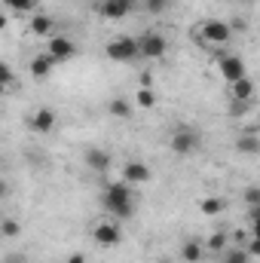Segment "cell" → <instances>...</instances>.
<instances>
[{"label":"cell","mask_w":260,"mask_h":263,"mask_svg":"<svg viewBox=\"0 0 260 263\" xmlns=\"http://www.w3.org/2000/svg\"><path fill=\"white\" fill-rule=\"evenodd\" d=\"M101 205H104V211L114 220H129V217H135V211H138V193H135V187H129L126 181H110L101 190Z\"/></svg>","instance_id":"obj_1"},{"label":"cell","mask_w":260,"mask_h":263,"mask_svg":"<svg viewBox=\"0 0 260 263\" xmlns=\"http://www.w3.org/2000/svg\"><path fill=\"white\" fill-rule=\"evenodd\" d=\"M169 147H172V153H175V156L187 159V156L199 153V147H202V132L196 129V126L181 123V126H175L172 135H169Z\"/></svg>","instance_id":"obj_2"},{"label":"cell","mask_w":260,"mask_h":263,"mask_svg":"<svg viewBox=\"0 0 260 263\" xmlns=\"http://www.w3.org/2000/svg\"><path fill=\"white\" fill-rule=\"evenodd\" d=\"M196 40L208 49H217V46H227L233 40V31L224 18H205L196 25Z\"/></svg>","instance_id":"obj_3"},{"label":"cell","mask_w":260,"mask_h":263,"mask_svg":"<svg viewBox=\"0 0 260 263\" xmlns=\"http://www.w3.org/2000/svg\"><path fill=\"white\" fill-rule=\"evenodd\" d=\"M135 43H138V59L159 62V59H165V52H169V40H165L162 31H144Z\"/></svg>","instance_id":"obj_4"},{"label":"cell","mask_w":260,"mask_h":263,"mask_svg":"<svg viewBox=\"0 0 260 263\" xmlns=\"http://www.w3.org/2000/svg\"><path fill=\"white\" fill-rule=\"evenodd\" d=\"M104 55L117 65H132V62H138V43H135V37H114L104 46Z\"/></svg>","instance_id":"obj_5"},{"label":"cell","mask_w":260,"mask_h":263,"mask_svg":"<svg viewBox=\"0 0 260 263\" xmlns=\"http://www.w3.org/2000/svg\"><path fill=\"white\" fill-rule=\"evenodd\" d=\"M46 55L55 65H65V62H70L77 55V43L70 37H65V34H52V37H46Z\"/></svg>","instance_id":"obj_6"},{"label":"cell","mask_w":260,"mask_h":263,"mask_svg":"<svg viewBox=\"0 0 260 263\" xmlns=\"http://www.w3.org/2000/svg\"><path fill=\"white\" fill-rule=\"evenodd\" d=\"M135 9H138V0H101L95 6V12L101 18H107V22H120V18H126Z\"/></svg>","instance_id":"obj_7"},{"label":"cell","mask_w":260,"mask_h":263,"mask_svg":"<svg viewBox=\"0 0 260 263\" xmlns=\"http://www.w3.org/2000/svg\"><path fill=\"white\" fill-rule=\"evenodd\" d=\"M92 239H95V245H101V248H117V245L123 242V230H120L117 220H101V223H95Z\"/></svg>","instance_id":"obj_8"},{"label":"cell","mask_w":260,"mask_h":263,"mask_svg":"<svg viewBox=\"0 0 260 263\" xmlns=\"http://www.w3.org/2000/svg\"><path fill=\"white\" fill-rule=\"evenodd\" d=\"M217 70H220V77L227 80V83H236V80H242V77H248V67L245 62L239 59V55H230V52H220L217 59Z\"/></svg>","instance_id":"obj_9"},{"label":"cell","mask_w":260,"mask_h":263,"mask_svg":"<svg viewBox=\"0 0 260 263\" xmlns=\"http://www.w3.org/2000/svg\"><path fill=\"white\" fill-rule=\"evenodd\" d=\"M83 162H86L89 172H95V175H107V172L114 168V153H107L104 147H89V150L83 153Z\"/></svg>","instance_id":"obj_10"},{"label":"cell","mask_w":260,"mask_h":263,"mask_svg":"<svg viewBox=\"0 0 260 263\" xmlns=\"http://www.w3.org/2000/svg\"><path fill=\"white\" fill-rule=\"evenodd\" d=\"M150 178H153V172H150V165L141 162V159H129V162L123 165V181H126L129 187H141V184H147Z\"/></svg>","instance_id":"obj_11"},{"label":"cell","mask_w":260,"mask_h":263,"mask_svg":"<svg viewBox=\"0 0 260 263\" xmlns=\"http://www.w3.org/2000/svg\"><path fill=\"white\" fill-rule=\"evenodd\" d=\"M55 123H59V117H55L52 107H37L34 117H31V132H37V135H49V132H55Z\"/></svg>","instance_id":"obj_12"},{"label":"cell","mask_w":260,"mask_h":263,"mask_svg":"<svg viewBox=\"0 0 260 263\" xmlns=\"http://www.w3.org/2000/svg\"><path fill=\"white\" fill-rule=\"evenodd\" d=\"M236 153H242V156H257L260 153V138H257V129L254 126H248V129L236 138Z\"/></svg>","instance_id":"obj_13"},{"label":"cell","mask_w":260,"mask_h":263,"mask_svg":"<svg viewBox=\"0 0 260 263\" xmlns=\"http://www.w3.org/2000/svg\"><path fill=\"white\" fill-rule=\"evenodd\" d=\"M230 98L233 101H254V80L242 77V80L230 83Z\"/></svg>","instance_id":"obj_14"},{"label":"cell","mask_w":260,"mask_h":263,"mask_svg":"<svg viewBox=\"0 0 260 263\" xmlns=\"http://www.w3.org/2000/svg\"><path fill=\"white\" fill-rule=\"evenodd\" d=\"M52 67H55V62L43 52V55L31 59V67H28V70H31V77H34V80H46V77L52 73Z\"/></svg>","instance_id":"obj_15"},{"label":"cell","mask_w":260,"mask_h":263,"mask_svg":"<svg viewBox=\"0 0 260 263\" xmlns=\"http://www.w3.org/2000/svg\"><path fill=\"white\" fill-rule=\"evenodd\" d=\"M254 257L242 248V245H227L224 251H220V263H251Z\"/></svg>","instance_id":"obj_16"},{"label":"cell","mask_w":260,"mask_h":263,"mask_svg":"<svg viewBox=\"0 0 260 263\" xmlns=\"http://www.w3.org/2000/svg\"><path fill=\"white\" fill-rule=\"evenodd\" d=\"M181 257H184L187 263H199L202 257H205V245L196 242V239H187V242L181 245Z\"/></svg>","instance_id":"obj_17"},{"label":"cell","mask_w":260,"mask_h":263,"mask_svg":"<svg viewBox=\"0 0 260 263\" xmlns=\"http://www.w3.org/2000/svg\"><path fill=\"white\" fill-rule=\"evenodd\" d=\"M31 34H37V37H52V34H55V22H52L49 15H34V18H31Z\"/></svg>","instance_id":"obj_18"},{"label":"cell","mask_w":260,"mask_h":263,"mask_svg":"<svg viewBox=\"0 0 260 263\" xmlns=\"http://www.w3.org/2000/svg\"><path fill=\"white\" fill-rule=\"evenodd\" d=\"M107 110H110V117H117V120H129L132 117V101H126V98H110Z\"/></svg>","instance_id":"obj_19"},{"label":"cell","mask_w":260,"mask_h":263,"mask_svg":"<svg viewBox=\"0 0 260 263\" xmlns=\"http://www.w3.org/2000/svg\"><path fill=\"white\" fill-rule=\"evenodd\" d=\"M227 245H230V239H227V233L220 230V233H214V236L205 242V254H220Z\"/></svg>","instance_id":"obj_20"},{"label":"cell","mask_w":260,"mask_h":263,"mask_svg":"<svg viewBox=\"0 0 260 263\" xmlns=\"http://www.w3.org/2000/svg\"><path fill=\"white\" fill-rule=\"evenodd\" d=\"M199 208H202V214H220V211L227 208V202H224L220 196H205Z\"/></svg>","instance_id":"obj_21"},{"label":"cell","mask_w":260,"mask_h":263,"mask_svg":"<svg viewBox=\"0 0 260 263\" xmlns=\"http://www.w3.org/2000/svg\"><path fill=\"white\" fill-rule=\"evenodd\" d=\"M18 233H22V223L18 220H12V217H3L0 220V236L3 239H18Z\"/></svg>","instance_id":"obj_22"},{"label":"cell","mask_w":260,"mask_h":263,"mask_svg":"<svg viewBox=\"0 0 260 263\" xmlns=\"http://www.w3.org/2000/svg\"><path fill=\"white\" fill-rule=\"evenodd\" d=\"M6 9H15V12H34L37 0H0Z\"/></svg>","instance_id":"obj_23"},{"label":"cell","mask_w":260,"mask_h":263,"mask_svg":"<svg viewBox=\"0 0 260 263\" xmlns=\"http://www.w3.org/2000/svg\"><path fill=\"white\" fill-rule=\"evenodd\" d=\"M169 3H172V0H141V6H144L150 15H162V12L169 9Z\"/></svg>","instance_id":"obj_24"},{"label":"cell","mask_w":260,"mask_h":263,"mask_svg":"<svg viewBox=\"0 0 260 263\" xmlns=\"http://www.w3.org/2000/svg\"><path fill=\"white\" fill-rule=\"evenodd\" d=\"M153 104H156V95H153L150 89H141V92H138V107H141V110H150Z\"/></svg>","instance_id":"obj_25"},{"label":"cell","mask_w":260,"mask_h":263,"mask_svg":"<svg viewBox=\"0 0 260 263\" xmlns=\"http://www.w3.org/2000/svg\"><path fill=\"white\" fill-rule=\"evenodd\" d=\"M251 104L254 101H230V114L233 117H245V114H251Z\"/></svg>","instance_id":"obj_26"},{"label":"cell","mask_w":260,"mask_h":263,"mask_svg":"<svg viewBox=\"0 0 260 263\" xmlns=\"http://www.w3.org/2000/svg\"><path fill=\"white\" fill-rule=\"evenodd\" d=\"M12 83H15V73L9 70V65L0 62V89H6V86H12Z\"/></svg>","instance_id":"obj_27"},{"label":"cell","mask_w":260,"mask_h":263,"mask_svg":"<svg viewBox=\"0 0 260 263\" xmlns=\"http://www.w3.org/2000/svg\"><path fill=\"white\" fill-rule=\"evenodd\" d=\"M245 205L248 208H260V187H248L245 190Z\"/></svg>","instance_id":"obj_28"},{"label":"cell","mask_w":260,"mask_h":263,"mask_svg":"<svg viewBox=\"0 0 260 263\" xmlns=\"http://www.w3.org/2000/svg\"><path fill=\"white\" fill-rule=\"evenodd\" d=\"M3 263H31V260H28V254H25V251H12V254H6V257H3Z\"/></svg>","instance_id":"obj_29"},{"label":"cell","mask_w":260,"mask_h":263,"mask_svg":"<svg viewBox=\"0 0 260 263\" xmlns=\"http://www.w3.org/2000/svg\"><path fill=\"white\" fill-rule=\"evenodd\" d=\"M67 263H86V254H80V251H77V254H70V257H67Z\"/></svg>","instance_id":"obj_30"},{"label":"cell","mask_w":260,"mask_h":263,"mask_svg":"<svg viewBox=\"0 0 260 263\" xmlns=\"http://www.w3.org/2000/svg\"><path fill=\"white\" fill-rule=\"evenodd\" d=\"M6 193H9V187H6V181L0 178V199H6Z\"/></svg>","instance_id":"obj_31"},{"label":"cell","mask_w":260,"mask_h":263,"mask_svg":"<svg viewBox=\"0 0 260 263\" xmlns=\"http://www.w3.org/2000/svg\"><path fill=\"white\" fill-rule=\"evenodd\" d=\"M0 31H6V12L0 9Z\"/></svg>","instance_id":"obj_32"},{"label":"cell","mask_w":260,"mask_h":263,"mask_svg":"<svg viewBox=\"0 0 260 263\" xmlns=\"http://www.w3.org/2000/svg\"><path fill=\"white\" fill-rule=\"evenodd\" d=\"M159 263H175V260H169V257H162V260H159Z\"/></svg>","instance_id":"obj_33"},{"label":"cell","mask_w":260,"mask_h":263,"mask_svg":"<svg viewBox=\"0 0 260 263\" xmlns=\"http://www.w3.org/2000/svg\"><path fill=\"white\" fill-rule=\"evenodd\" d=\"M0 220H3V211H0Z\"/></svg>","instance_id":"obj_34"}]
</instances>
